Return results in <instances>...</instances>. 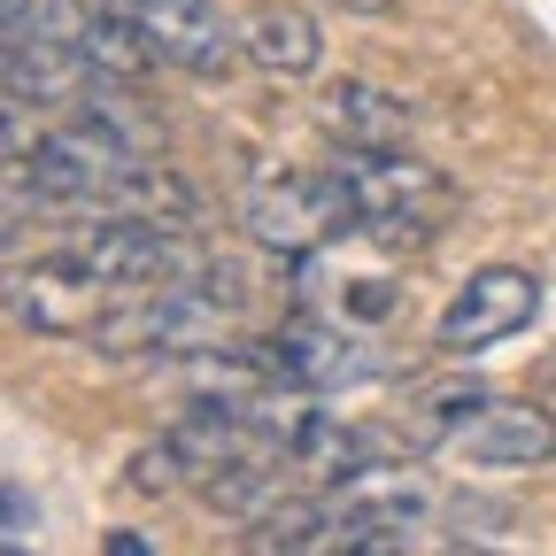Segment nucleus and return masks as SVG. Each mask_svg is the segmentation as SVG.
Masks as SVG:
<instances>
[{
    "label": "nucleus",
    "instance_id": "1",
    "mask_svg": "<svg viewBox=\"0 0 556 556\" xmlns=\"http://www.w3.org/2000/svg\"><path fill=\"white\" fill-rule=\"evenodd\" d=\"M332 170L356 193V232H371L387 248H426L464 208L456 178L433 170L426 155H409V148H340Z\"/></svg>",
    "mask_w": 556,
    "mask_h": 556
},
{
    "label": "nucleus",
    "instance_id": "2",
    "mask_svg": "<svg viewBox=\"0 0 556 556\" xmlns=\"http://www.w3.org/2000/svg\"><path fill=\"white\" fill-rule=\"evenodd\" d=\"M240 225H248L255 248L302 263V255H317V248H332V240L356 232V193H348L340 170L263 178V186H248V201H240Z\"/></svg>",
    "mask_w": 556,
    "mask_h": 556
},
{
    "label": "nucleus",
    "instance_id": "3",
    "mask_svg": "<svg viewBox=\"0 0 556 556\" xmlns=\"http://www.w3.org/2000/svg\"><path fill=\"white\" fill-rule=\"evenodd\" d=\"M325 495H332V548H364V556L417 548L441 518V495L402 464H379L348 486H325Z\"/></svg>",
    "mask_w": 556,
    "mask_h": 556
},
{
    "label": "nucleus",
    "instance_id": "4",
    "mask_svg": "<svg viewBox=\"0 0 556 556\" xmlns=\"http://www.w3.org/2000/svg\"><path fill=\"white\" fill-rule=\"evenodd\" d=\"M9 309L24 317V325H39V332H70V340H93V325L116 309V287L78 255V248H54V255H39V263H24V270H9Z\"/></svg>",
    "mask_w": 556,
    "mask_h": 556
},
{
    "label": "nucleus",
    "instance_id": "5",
    "mask_svg": "<svg viewBox=\"0 0 556 556\" xmlns=\"http://www.w3.org/2000/svg\"><path fill=\"white\" fill-rule=\"evenodd\" d=\"M533 317H541V278L510 270V263H486V270H471L456 287V302L441 309L433 340L448 356H479V348H503L510 332H526Z\"/></svg>",
    "mask_w": 556,
    "mask_h": 556
},
{
    "label": "nucleus",
    "instance_id": "6",
    "mask_svg": "<svg viewBox=\"0 0 556 556\" xmlns=\"http://www.w3.org/2000/svg\"><path fill=\"white\" fill-rule=\"evenodd\" d=\"M263 364L287 379V387H309V394H332V387H364L379 379V356L364 340H348L317 317H287L270 340H263Z\"/></svg>",
    "mask_w": 556,
    "mask_h": 556
},
{
    "label": "nucleus",
    "instance_id": "7",
    "mask_svg": "<svg viewBox=\"0 0 556 556\" xmlns=\"http://www.w3.org/2000/svg\"><path fill=\"white\" fill-rule=\"evenodd\" d=\"M116 9L148 31L155 62H178V70H201V78H217V70L240 54V39L217 24L208 0H116Z\"/></svg>",
    "mask_w": 556,
    "mask_h": 556
},
{
    "label": "nucleus",
    "instance_id": "8",
    "mask_svg": "<svg viewBox=\"0 0 556 556\" xmlns=\"http://www.w3.org/2000/svg\"><path fill=\"white\" fill-rule=\"evenodd\" d=\"M456 456H471L479 471H533V464L556 456V409H541V402H486L464 426Z\"/></svg>",
    "mask_w": 556,
    "mask_h": 556
},
{
    "label": "nucleus",
    "instance_id": "9",
    "mask_svg": "<svg viewBox=\"0 0 556 556\" xmlns=\"http://www.w3.org/2000/svg\"><path fill=\"white\" fill-rule=\"evenodd\" d=\"M317 124L340 139V148H409V124L417 109L387 86H364V78H340L317 93Z\"/></svg>",
    "mask_w": 556,
    "mask_h": 556
},
{
    "label": "nucleus",
    "instance_id": "10",
    "mask_svg": "<svg viewBox=\"0 0 556 556\" xmlns=\"http://www.w3.org/2000/svg\"><path fill=\"white\" fill-rule=\"evenodd\" d=\"M240 54L263 70V78H309V70L325 62V39H317V16L294 9V0H263V9L240 24Z\"/></svg>",
    "mask_w": 556,
    "mask_h": 556
},
{
    "label": "nucleus",
    "instance_id": "11",
    "mask_svg": "<svg viewBox=\"0 0 556 556\" xmlns=\"http://www.w3.org/2000/svg\"><path fill=\"white\" fill-rule=\"evenodd\" d=\"M248 548L255 556H317V548H332V495H325V486H317V495H278L255 518Z\"/></svg>",
    "mask_w": 556,
    "mask_h": 556
},
{
    "label": "nucleus",
    "instance_id": "12",
    "mask_svg": "<svg viewBox=\"0 0 556 556\" xmlns=\"http://www.w3.org/2000/svg\"><path fill=\"white\" fill-rule=\"evenodd\" d=\"M486 402H495V394H486L479 379L426 387V394L409 402V417H402V441H409V448H456V441H464V426H471Z\"/></svg>",
    "mask_w": 556,
    "mask_h": 556
},
{
    "label": "nucleus",
    "instance_id": "13",
    "mask_svg": "<svg viewBox=\"0 0 556 556\" xmlns=\"http://www.w3.org/2000/svg\"><path fill=\"white\" fill-rule=\"evenodd\" d=\"M193 479V464H186V448L163 433L155 448H139L131 456V486H139V495H170V486H186Z\"/></svg>",
    "mask_w": 556,
    "mask_h": 556
},
{
    "label": "nucleus",
    "instance_id": "14",
    "mask_svg": "<svg viewBox=\"0 0 556 556\" xmlns=\"http://www.w3.org/2000/svg\"><path fill=\"white\" fill-rule=\"evenodd\" d=\"M24 225H31V217H16V208H9V201H0V263H9V255H16V240H24Z\"/></svg>",
    "mask_w": 556,
    "mask_h": 556
},
{
    "label": "nucleus",
    "instance_id": "15",
    "mask_svg": "<svg viewBox=\"0 0 556 556\" xmlns=\"http://www.w3.org/2000/svg\"><path fill=\"white\" fill-rule=\"evenodd\" d=\"M16 148V109H9V93H0V155Z\"/></svg>",
    "mask_w": 556,
    "mask_h": 556
},
{
    "label": "nucleus",
    "instance_id": "16",
    "mask_svg": "<svg viewBox=\"0 0 556 556\" xmlns=\"http://www.w3.org/2000/svg\"><path fill=\"white\" fill-rule=\"evenodd\" d=\"M16 526H24V503H16V495H0V533H16Z\"/></svg>",
    "mask_w": 556,
    "mask_h": 556
}]
</instances>
